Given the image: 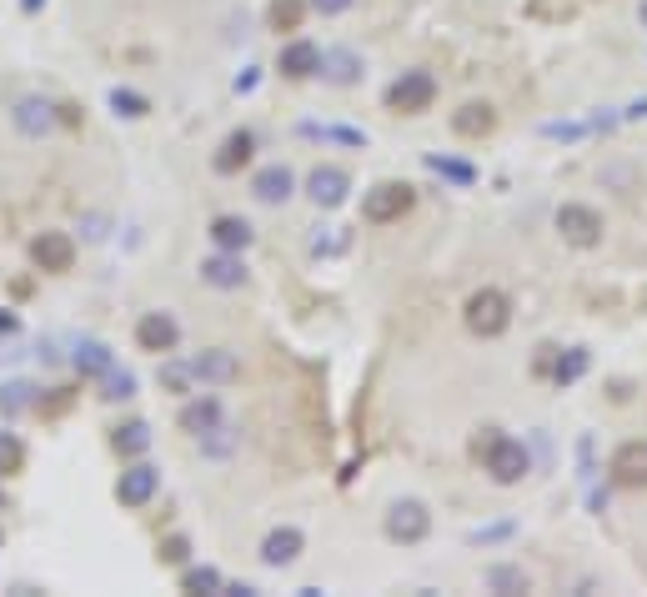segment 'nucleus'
Returning a JSON list of instances; mask_svg holds the SVG:
<instances>
[{
	"label": "nucleus",
	"mask_w": 647,
	"mask_h": 597,
	"mask_svg": "<svg viewBox=\"0 0 647 597\" xmlns=\"http://www.w3.org/2000/svg\"><path fill=\"white\" fill-rule=\"evenodd\" d=\"M607 477H612V487H627V492L647 487V442H642V437L622 442V447L612 452V462H607Z\"/></svg>",
	"instance_id": "nucleus-8"
},
{
	"label": "nucleus",
	"mask_w": 647,
	"mask_h": 597,
	"mask_svg": "<svg viewBox=\"0 0 647 597\" xmlns=\"http://www.w3.org/2000/svg\"><path fill=\"white\" fill-rule=\"evenodd\" d=\"M31 256H36L41 271L61 276V271L76 266V236H71V231H41V236L31 241Z\"/></svg>",
	"instance_id": "nucleus-11"
},
{
	"label": "nucleus",
	"mask_w": 647,
	"mask_h": 597,
	"mask_svg": "<svg viewBox=\"0 0 647 597\" xmlns=\"http://www.w3.org/2000/svg\"><path fill=\"white\" fill-rule=\"evenodd\" d=\"M316 66H321V46L306 41V36H296V41H286V46L276 51V71H281L286 81H311Z\"/></svg>",
	"instance_id": "nucleus-13"
},
{
	"label": "nucleus",
	"mask_w": 647,
	"mask_h": 597,
	"mask_svg": "<svg viewBox=\"0 0 647 597\" xmlns=\"http://www.w3.org/2000/svg\"><path fill=\"white\" fill-rule=\"evenodd\" d=\"M587 362H592V357H587V347H572L567 357H557V362H552V382H557V387H572V382L587 372Z\"/></svg>",
	"instance_id": "nucleus-29"
},
{
	"label": "nucleus",
	"mask_w": 647,
	"mask_h": 597,
	"mask_svg": "<svg viewBox=\"0 0 647 597\" xmlns=\"http://www.w3.org/2000/svg\"><path fill=\"white\" fill-rule=\"evenodd\" d=\"M16 327H21L16 312H0V337H16Z\"/></svg>",
	"instance_id": "nucleus-42"
},
{
	"label": "nucleus",
	"mask_w": 647,
	"mask_h": 597,
	"mask_svg": "<svg viewBox=\"0 0 647 597\" xmlns=\"http://www.w3.org/2000/svg\"><path fill=\"white\" fill-rule=\"evenodd\" d=\"M592 126H582V121H547L542 126V136H552V141H582Z\"/></svg>",
	"instance_id": "nucleus-37"
},
{
	"label": "nucleus",
	"mask_w": 647,
	"mask_h": 597,
	"mask_svg": "<svg viewBox=\"0 0 647 597\" xmlns=\"http://www.w3.org/2000/svg\"><path fill=\"white\" fill-rule=\"evenodd\" d=\"M432 101H437V76L432 71H402L392 86H387V106L397 111V116H422V111H432Z\"/></svg>",
	"instance_id": "nucleus-4"
},
{
	"label": "nucleus",
	"mask_w": 647,
	"mask_h": 597,
	"mask_svg": "<svg viewBox=\"0 0 647 597\" xmlns=\"http://www.w3.org/2000/svg\"><path fill=\"white\" fill-rule=\"evenodd\" d=\"M306 552V532L301 527H291V522H281V527H271L266 537H261V567H271V572H281V567H291L296 557Z\"/></svg>",
	"instance_id": "nucleus-7"
},
{
	"label": "nucleus",
	"mask_w": 647,
	"mask_h": 597,
	"mask_svg": "<svg viewBox=\"0 0 647 597\" xmlns=\"http://www.w3.org/2000/svg\"><path fill=\"white\" fill-rule=\"evenodd\" d=\"M637 21H642V31H647V0H642V6H637Z\"/></svg>",
	"instance_id": "nucleus-45"
},
{
	"label": "nucleus",
	"mask_w": 647,
	"mask_h": 597,
	"mask_svg": "<svg viewBox=\"0 0 647 597\" xmlns=\"http://www.w3.org/2000/svg\"><path fill=\"white\" fill-rule=\"evenodd\" d=\"M347 191H352V176H347L342 166H316V171L306 176V196H311V206H321V211H337V206L347 201Z\"/></svg>",
	"instance_id": "nucleus-12"
},
{
	"label": "nucleus",
	"mask_w": 647,
	"mask_h": 597,
	"mask_svg": "<svg viewBox=\"0 0 647 597\" xmlns=\"http://www.w3.org/2000/svg\"><path fill=\"white\" fill-rule=\"evenodd\" d=\"M251 221L246 216H216L211 221V241H216V251H246L251 246Z\"/></svg>",
	"instance_id": "nucleus-22"
},
{
	"label": "nucleus",
	"mask_w": 647,
	"mask_h": 597,
	"mask_svg": "<svg viewBox=\"0 0 647 597\" xmlns=\"http://www.w3.org/2000/svg\"><path fill=\"white\" fill-rule=\"evenodd\" d=\"M462 322H467V332H472V337H482V342L502 337V332L512 327V296H507V291H497V286L472 291V296H467V307H462Z\"/></svg>",
	"instance_id": "nucleus-2"
},
{
	"label": "nucleus",
	"mask_w": 647,
	"mask_h": 597,
	"mask_svg": "<svg viewBox=\"0 0 647 597\" xmlns=\"http://www.w3.org/2000/svg\"><path fill=\"white\" fill-rule=\"evenodd\" d=\"M301 16H306V0H271V31H301Z\"/></svg>",
	"instance_id": "nucleus-28"
},
{
	"label": "nucleus",
	"mask_w": 647,
	"mask_h": 597,
	"mask_svg": "<svg viewBox=\"0 0 647 597\" xmlns=\"http://www.w3.org/2000/svg\"><path fill=\"white\" fill-rule=\"evenodd\" d=\"M101 387H106V392H101L106 402H126V397H136V372H131V367H111V372L101 377Z\"/></svg>",
	"instance_id": "nucleus-30"
},
{
	"label": "nucleus",
	"mask_w": 647,
	"mask_h": 597,
	"mask_svg": "<svg viewBox=\"0 0 647 597\" xmlns=\"http://www.w3.org/2000/svg\"><path fill=\"white\" fill-rule=\"evenodd\" d=\"M201 281L216 286V291L246 286V261H241V251H216V256H206V261H201Z\"/></svg>",
	"instance_id": "nucleus-18"
},
{
	"label": "nucleus",
	"mask_w": 647,
	"mask_h": 597,
	"mask_svg": "<svg viewBox=\"0 0 647 597\" xmlns=\"http://www.w3.org/2000/svg\"><path fill=\"white\" fill-rule=\"evenodd\" d=\"M487 587H492V592H527L532 577H527L522 567H512V562H497V567H487Z\"/></svg>",
	"instance_id": "nucleus-27"
},
{
	"label": "nucleus",
	"mask_w": 647,
	"mask_h": 597,
	"mask_svg": "<svg viewBox=\"0 0 647 597\" xmlns=\"http://www.w3.org/2000/svg\"><path fill=\"white\" fill-rule=\"evenodd\" d=\"M41 6H46V0H21V11H26V16H36Z\"/></svg>",
	"instance_id": "nucleus-44"
},
{
	"label": "nucleus",
	"mask_w": 647,
	"mask_h": 597,
	"mask_svg": "<svg viewBox=\"0 0 647 597\" xmlns=\"http://www.w3.org/2000/svg\"><path fill=\"white\" fill-rule=\"evenodd\" d=\"M101 226H106V216H86V241H101L106 236Z\"/></svg>",
	"instance_id": "nucleus-41"
},
{
	"label": "nucleus",
	"mask_w": 647,
	"mask_h": 597,
	"mask_svg": "<svg viewBox=\"0 0 647 597\" xmlns=\"http://www.w3.org/2000/svg\"><path fill=\"white\" fill-rule=\"evenodd\" d=\"M427 166L437 171V176H447V181H457V186H467L477 171L467 166V161H447V156H427Z\"/></svg>",
	"instance_id": "nucleus-34"
},
{
	"label": "nucleus",
	"mask_w": 647,
	"mask_h": 597,
	"mask_svg": "<svg viewBox=\"0 0 647 597\" xmlns=\"http://www.w3.org/2000/svg\"><path fill=\"white\" fill-rule=\"evenodd\" d=\"M196 447H201V457H211V462H226V457L241 447V432H236V427L221 417L216 427H206V432L196 437Z\"/></svg>",
	"instance_id": "nucleus-24"
},
{
	"label": "nucleus",
	"mask_w": 647,
	"mask_h": 597,
	"mask_svg": "<svg viewBox=\"0 0 647 597\" xmlns=\"http://www.w3.org/2000/svg\"><path fill=\"white\" fill-rule=\"evenodd\" d=\"M251 151H256V136H251V131H231V136L221 141V151L211 156V166H216L221 176H236V171L251 161Z\"/></svg>",
	"instance_id": "nucleus-20"
},
{
	"label": "nucleus",
	"mask_w": 647,
	"mask_h": 597,
	"mask_svg": "<svg viewBox=\"0 0 647 597\" xmlns=\"http://www.w3.org/2000/svg\"><path fill=\"white\" fill-rule=\"evenodd\" d=\"M0 512H6V492H0Z\"/></svg>",
	"instance_id": "nucleus-46"
},
{
	"label": "nucleus",
	"mask_w": 647,
	"mask_h": 597,
	"mask_svg": "<svg viewBox=\"0 0 647 597\" xmlns=\"http://www.w3.org/2000/svg\"><path fill=\"white\" fill-rule=\"evenodd\" d=\"M332 236H311V256H342L347 246H352V236L342 231V226H327Z\"/></svg>",
	"instance_id": "nucleus-33"
},
{
	"label": "nucleus",
	"mask_w": 647,
	"mask_h": 597,
	"mask_svg": "<svg viewBox=\"0 0 647 597\" xmlns=\"http://www.w3.org/2000/svg\"><path fill=\"white\" fill-rule=\"evenodd\" d=\"M71 362H76L81 377H106V372L116 367V357H111V347H106L101 337H81L76 352H71Z\"/></svg>",
	"instance_id": "nucleus-21"
},
{
	"label": "nucleus",
	"mask_w": 647,
	"mask_h": 597,
	"mask_svg": "<svg viewBox=\"0 0 647 597\" xmlns=\"http://www.w3.org/2000/svg\"><path fill=\"white\" fill-rule=\"evenodd\" d=\"M156 492H161V472H156L151 462H141V457L116 477V502H121V507H146Z\"/></svg>",
	"instance_id": "nucleus-10"
},
{
	"label": "nucleus",
	"mask_w": 647,
	"mask_h": 597,
	"mask_svg": "<svg viewBox=\"0 0 647 597\" xmlns=\"http://www.w3.org/2000/svg\"><path fill=\"white\" fill-rule=\"evenodd\" d=\"M111 111H116V116H126V121H141V116L151 111V101H146L141 91H126V86H116V91H111Z\"/></svg>",
	"instance_id": "nucleus-31"
},
{
	"label": "nucleus",
	"mask_w": 647,
	"mask_h": 597,
	"mask_svg": "<svg viewBox=\"0 0 647 597\" xmlns=\"http://www.w3.org/2000/svg\"><path fill=\"white\" fill-rule=\"evenodd\" d=\"M181 587H186V592H221L226 582H221L216 567H186V572H181Z\"/></svg>",
	"instance_id": "nucleus-32"
},
{
	"label": "nucleus",
	"mask_w": 647,
	"mask_h": 597,
	"mask_svg": "<svg viewBox=\"0 0 647 597\" xmlns=\"http://www.w3.org/2000/svg\"><path fill=\"white\" fill-rule=\"evenodd\" d=\"M186 557H191V542H186L181 532H171V537L161 542V562H171V567H181Z\"/></svg>",
	"instance_id": "nucleus-38"
},
{
	"label": "nucleus",
	"mask_w": 647,
	"mask_h": 597,
	"mask_svg": "<svg viewBox=\"0 0 647 597\" xmlns=\"http://www.w3.org/2000/svg\"><path fill=\"white\" fill-rule=\"evenodd\" d=\"M11 121H16V131H21V136L41 141V136H51V131H56V106H51V101H41V96H21V101L11 106Z\"/></svg>",
	"instance_id": "nucleus-15"
},
{
	"label": "nucleus",
	"mask_w": 647,
	"mask_h": 597,
	"mask_svg": "<svg viewBox=\"0 0 647 597\" xmlns=\"http://www.w3.org/2000/svg\"><path fill=\"white\" fill-rule=\"evenodd\" d=\"M21 467V442L11 432H0V472H16Z\"/></svg>",
	"instance_id": "nucleus-39"
},
{
	"label": "nucleus",
	"mask_w": 647,
	"mask_h": 597,
	"mask_svg": "<svg viewBox=\"0 0 647 597\" xmlns=\"http://www.w3.org/2000/svg\"><path fill=\"white\" fill-rule=\"evenodd\" d=\"M412 201H417V186H407V181H377V186L362 196V221H372V226L402 221V216L412 211Z\"/></svg>",
	"instance_id": "nucleus-5"
},
{
	"label": "nucleus",
	"mask_w": 647,
	"mask_h": 597,
	"mask_svg": "<svg viewBox=\"0 0 647 597\" xmlns=\"http://www.w3.org/2000/svg\"><path fill=\"white\" fill-rule=\"evenodd\" d=\"M156 382H161V392H171V397H186L191 392V362H171V357H161V367H156Z\"/></svg>",
	"instance_id": "nucleus-26"
},
{
	"label": "nucleus",
	"mask_w": 647,
	"mask_h": 597,
	"mask_svg": "<svg viewBox=\"0 0 647 597\" xmlns=\"http://www.w3.org/2000/svg\"><path fill=\"white\" fill-rule=\"evenodd\" d=\"M26 407H31V387L26 382H6V387H0V412H6V417L11 412H26Z\"/></svg>",
	"instance_id": "nucleus-35"
},
{
	"label": "nucleus",
	"mask_w": 647,
	"mask_h": 597,
	"mask_svg": "<svg viewBox=\"0 0 647 597\" xmlns=\"http://www.w3.org/2000/svg\"><path fill=\"white\" fill-rule=\"evenodd\" d=\"M221 417H226V412H221V402H216V397H191V402L181 407V417H176V422H181V432L201 437V432H206V427H216Z\"/></svg>",
	"instance_id": "nucleus-23"
},
{
	"label": "nucleus",
	"mask_w": 647,
	"mask_h": 597,
	"mask_svg": "<svg viewBox=\"0 0 647 597\" xmlns=\"http://www.w3.org/2000/svg\"><path fill=\"white\" fill-rule=\"evenodd\" d=\"M111 442H116V452H121V457H131V462H136V457H146V452H151V427H146V422H126V427H116V437H111Z\"/></svg>",
	"instance_id": "nucleus-25"
},
{
	"label": "nucleus",
	"mask_w": 647,
	"mask_h": 597,
	"mask_svg": "<svg viewBox=\"0 0 647 597\" xmlns=\"http://www.w3.org/2000/svg\"><path fill=\"white\" fill-rule=\"evenodd\" d=\"M352 6H357V0H306V11H316V16H327V21H332V16H347Z\"/></svg>",
	"instance_id": "nucleus-40"
},
{
	"label": "nucleus",
	"mask_w": 647,
	"mask_h": 597,
	"mask_svg": "<svg viewBox=\"0 0 647 597\" xmlns=\"http://www.w3.org/2000/svg\"><path fill=\"white\" fill-rule=\"evenodd\" d=\"M176 342H181V322H176L171 312H146V317L136 322V347H141V352L166 357V352H176Z\"/></svg>",
	"instance_id": "nucleus-9"
},
{
	"label": "nucleus",
	"mask_w": 647,
	"mask_h": 597,
	"mask_svg": "<svg viewBox=\"0 0 647 597\" xmlns=\"http://www.w3.org/2000/svg\"><path fill=\"white\" fill-rule=\"evenodd\" d=\"M316 76L327 81V86H357V81L367 76V66H362V56H357L352 46H332V51H321Z\"/></svg>",
	"instance_id": "nucleus-14"
},
{
	"label": "nucleus",
	"mask_w": 647,
	"mask_h": 597,
	"mask_svg": "<svg viewBox=\"0 0 647 597\" xmlns=\"http://www.w3.org/2000/svg\"><path fill=\"white\" fill-rule=\"evenodd\" d=\"M306 136H321V141H347V146H367L362 131H347V126H301Z\"/></svg>",
	"instance_id": "nucleus-36"
},
{
	"label": "nucleus",
	"mask_w": 647,
	"mask_h": 597,
	"mask_svg": "<svg viewBox=\"0 0 647 597\" xmlns=\"http://www.w3.org/2000/svg\"><path fill=\"white\" fill-rule=\"evenodd\" d=\"M427 532H432V512H427V502H417V497H397V502L387 507V537H392V542L417 547Z\"/></svg>",
	"instance_id": "nucleus-6"
},
{
	"label": "nucleus",
	"mask_w": 647,
	"mask_h": 597,
	"mask_svg": "<svg viewBox=\"0 0 647 597\" xmlns=\"http://www.w3.org/2000/svg\"><path fill=\"white\" fill-rule=\"evenodd\" d=\"M552 226H557V236H562L567 246H577V251L602 246V231H607L602 211L587 206V201H562V206L552 211Z\"/></svg>",
	"instance_id": "nucleus-3"
},
{
	"label": "nucleus",
	"mask_w": 647,
	"mask_h": 597,
	"mask_svg": "<svg viewBox=\"0 0 647 597\" xmlns=\"http://www.w3.org/2000/svg\"><path fill=\"white\" fill-rule=\"evenodd\" d=\"M637 116H647V101H632L627 106V121H637Z\"/></svg>",
	"instance_id": "nucleus-43"
},
{
	"label": "nucleus",
	"mask_w": 647,
	"mask_h": 597,
	"mask_svg": "<svg viewBox=\"0 0 647 597\" xmlns=\"http://www.w3.org/2000/svg\"><path fill=\"white\" fill-rule=\"evenodd\" d=\"M477 457H482V467H487V477H492L497 487H517V482L532 472V452H527L517 437H502L497 427H482Z\"/></svg>",
	"instance_id": "nucleus-1"
},
{
	"label": "nucleus",
	"mask_w": 647,
	"mask_h": 597,
	"mask_svg": "<svg viewBox=\"0 0 647 597\" xmlns=\"http://www.w3.org/2000/svg\"><path fill=\"white\" fill-rule=\"evenodd\" d=\"M191 377H196V382H211V387H226V382L241 377V362H236V352H226V347H206V352L191 357Z\"/></svg>",
	"instance_id": "nucleus-17"
},
{
	"label": "nucleus",
	"mask_w": 647,
	"mask_h": 597,
	"mask_svg": "<svg viewBox=\"0 0 647 597\" xmlns=\"http://www.w3.org/2000/svg\"><path fill=\"white\" fill-rule=\"evenodd\" d=\"M492 126H497V111H492L487 101H467V106H457V111H452V131H457V136H467V141L487 136Z\"/></svg>",
	"instance_id": "nucleus-19"
},
{
	"label": "nucleus",
	"mask_w": 647,
	"mask_h": 597,
	"mask_svg": "<svg viewBox=\"0 0 647 597\" xmlns=\"http://www.w3.org/2000/svg\"><path fill=\"white\" fill-rule=\"evenodd\" d=\"M251 196H256L261 206H281V201H291V196H296V176H291V166H281V161L261 166V171L251 176Z\"/></svg>",
	"instance_id": "nucleus-16"
}]
</instances>
